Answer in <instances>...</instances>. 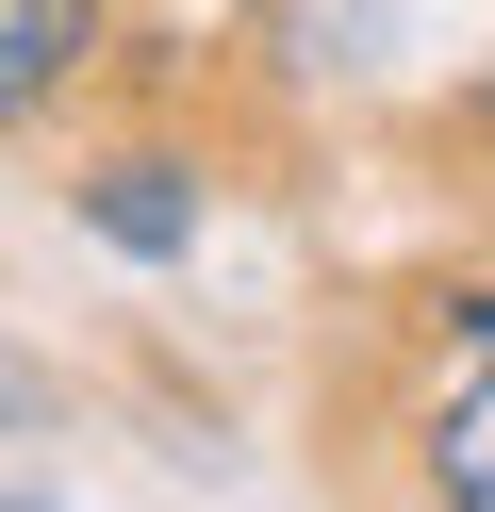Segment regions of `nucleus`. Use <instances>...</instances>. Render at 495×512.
I'll return each instance as SVG.
<instances>
[{"label":"nucleus","mask_w":495,"mask_h":512,"mask_svg":"<svg viewBox=\"0 0 495 512\" xmlns=\"http://www.w3.org/2000/svg\"><path fill=\"white\" fill-rule=\"evenodd\" d=\"M462 331H495V298H462Z\"/></svg>","instance_id":"4"},{"label":"nucleus","mask_w":495,"mask_h":512,"mask_svg":"<svg viewBox=\"0 0 495 512\" xmlns=\"http://www.w3.org/2000/svg\"><path fill=\"white\" fill-rule=\"evenodd\" d=\"M413 446H429V496H462V512H495V331L446 364V397L413 413Z\"/></svg>","instance_id":"2"},{"label":"nucleus","mask_w":495,"mask_h":512,"mask_svg":"<svg viewBox=\"0 0 495 512\" xmlns=\"http://www.w3.org/2000/svg\"><path fill=\"white\" fill-rule=\"evenodd\" d=\"M83 34H99V0H0V133L66 100V67H83Z\"/></svg>","instance_id":"3"},{"label":"nucleus","mask_w":495,"mask_h":512,"mask_svg":"<svg viewBox=\"0 0 495 512\" xmlns=\"http://www.w3.org/2000/svg\"><path fill=\"white\" fill-rule=\"evenodd\" d=\"M479 116H495V83H479Z\"/></svg>","instance_id":"5"},{"label":"nucleus","mask_w":495,"mask_h":512,"mask_svg":"<svg viewBox=\"0 0 495 512\" xmlns=\"http://www.w3.org/2000/svg\"><path fill=\"white\" fill-rule=\"evenodd\" d=\"M83 215L132 248V265H182V248H198V166H165V149H116V166L83 182Z\"/></svg>","instance_id":"1"}]
</instances>
